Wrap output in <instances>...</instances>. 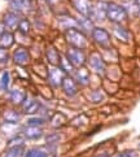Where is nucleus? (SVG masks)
Wrapping results in <instances>:
<instances>
[{
    "label": "nucleus",
    "instance_id": "2eb2a0df",
    "mask_svg": "<svg viewBox=\"0 0 140 157\" xmlns=\"http://www.w3.org/2000/svg\"><path fill=\"white\" fill-rule=\"evenodd\" d=\"M22 106H24V112L26 114H35L39 110V108H40V104L34 99H27L26 98L25 101L22 103Z\"/></svg>",
    "mask_w": 140,
    "mask_h": 157
},
{
    "label": "nucleus",
    "instance_id": "39448f33",
    "mask_svg": "<svg viewBox=\"0 0 140 157\" xmlns=\"http://www.w3.org/2000/svg\"><path fill=\"white\" fill-rule=\"evenodd\" d=\"M106 8H108V2L106 0H97L92 5L91 20L97 22H104L106 20Z\"/></svg>",
    "mask_w": 140,
    "mask_h": 157
},
{
    "label": "nucleus",
    "instance_id": "6ab92c4d",
    "mask_svg": "<svg viewBox=\"0 0 140 157\" xmlns=\"http://www.w3.org/2000/svg\"><path fill=\"white\" fill-rule=\"evenodd\" d=\"M9 99H10V101H12L13 104L22 105V103H24L25 99H26V95H25L24 91H21V90L14 88V90H12V91L9 92Z\"/></svg>",
    "mask_w": 140,
    "mask_h": 157
},
{
    "label": "nucleus",
    "instance_id": "7ed1b4c3",
    "mask_svg": "<svg viewBox=\"0 0 140 157\" xmlns=\"http://www.w3.org/2000/svg\"><path fill=\"white\" fill-rule=\"evenodd\" d=\"M66 59L73 64V66H78V68L85 66V64L87 63V56L83 52V49L75 48V47L68 48V51H66Z\"/></svg>",
    "mask_w": 140,
    "mask_h": 157
},
{
    "label": "nucleus",
    "instance_id": "4be33fe9",
    "mask_svg": "<svg viewBox=\"0 0 140 157\" xmlns=\"http://www.w3.org/2000/svg\"><path fill=\"white\" fill-rule=\"evenodd\" d=\"M4 120L8 123H17L21 120V114L16 110H7L4 113Z\"/></svg>",
    "mask_w": 140,
    "mask_h": 157
},
{
    "label": "nucleus",
    "instance_id": "c85d7f7f",
    "mask_svg": "<svg viewBox=\"0 0 140 157\" xmlns=\"http://www.w3.org/2000/svg\"><path fill=\"white\" fill-rule=\"evenodd\" d=\"M44 122H46V120H44L43 117H31V118L27 120V125L29 126H42Z\"/></svg>",
    "mask_w": 140,
    "mask_h": 157
},
{
    "label": "nucleus",
    "instance_id": "b1692460",
    "mask_svg": "<svg viewBox=\"0 0 140 157\" xmlns=\"http://www.w3.org/2000/svg\"><path fill=\"white\" fill-rule=\"evenodd\" d=\"M9 82H10V75H9V71H3L2 78H0V90L2 91H8L9 88Z\"/></svg>",
    "mask_w": 140,
    "mask_h": 157
},
{
    "label": "nucleus",
    "instance_id": "9d476101",
    "mask_svg": "<svg viewBox=\"0 0 140 157\" xmlns=\"http://www.w3.org/2000/svg\"><path fill=\"white\" fill-rule=\"evenodd\" d=\"M20 16L18 13L13 12V10H9L4 14V18H3V25L7 27L9 30H14L16 27H18V24H20Z\"/></svg>",
    "mask_w": 140,
    "mask_h": 157
},
{
    "label": "nucleus",
    "instance_id": "412c9836",
    "mask_svg": "<svg viewBox=\"0 0 140 157\" xmlns=\"http://www.w3.org/2000/svg\"><path fill=\"white\" fill-rule=\"evenodd\" d=\"M25 153V147L24 144L21 145H14L8 149V152L5 153V157H22Z\"/></svg>",
    "mask_w": 140,
    "mask_h": 157
},
{
    "label": "nucleus",
    "instance_id": "72a5a7b5",
    "mask_svg": "<svg viewBox=\"0 0 140 157\" xmlns=\"http://www.w3.org/2000/svg\"><path fill=\"white\" fill-rule=\"evenodd\" d=\"M134 2H135V4L138 5V7H139V5H140V0H134Z\"/></svg>",
    "mask_w": 140,
    "mask_h": 157
},
{
    "label": "nucleus",
    "instance_id": "f704fd0d",
    "mask_svg": "<svg viewBox=\"0 0 140 157\" xmlns=\"http://www.w3.org/2000/svg\"><path fill=\"white\" fill-rule=\"evenodd\" d=\"M48 3H55V2H57V0H47Z\"/></svg>",
    "mask_w": 140,
    "mask_h": 157
},
{
    "label": "nucleus",
    "instance_id": "bb28decb",
    "mask_svg": "<svg viewBox=\"0 0 140 157\" xmlns=\"http://www.w3.org/2000/svg\"><path fill=\"white\" fill-rule=\"evenodd\" d=\"M88 99L91 100L92 103H100L104 100V92L100 91V90H95V91L91 92V95L88 96Z\"/></svg>",
    "mask_w": 140,
    "mask_h": 157
},
{
    "label": "nucleus",
    "instance_id": "473e14b6",
    "mask_svg": "<svg viewBox=\"0 0 140 157\" xmlns=\"http://www.w3.org/2000/svg\"><path fill=\"white\" fill-rule=\"evenodd\" d=\"M117 157H136V153L134 151H125V152L119 153Z\"/></svg>",
    "mask_w": 140,
    "mask_h": 157
},
{
    "label": "nucleus",
    "instance_id": "9b49d317",
    "mask_svg": "<svg viewBox=\"0 0 140 157\" xmlns=\"http://www.w3.org/2000/svg\"><path fill=\"white\" fill-rule=\"evenodd\" d=\"M22 135H24V138L29 139V140H36L43 136V130L40 128V126H29L27 125L22 128Z\"/></svg>",
    "mask_w": 140,
    "mask_h": 157
},
{
    "label": "nucleus",
    "instance_id": "c756f323",
    "mask_svg": "<svg viewBox=\"0 0 140 157\" xmlns=\"http://www.w3.org/2000/svg\"><path fill=\"white\" fill-rule=\"evenodd\" d=\"M9 147H14V145H21L24 144V138L20 136V135H14L12 139L9 140Z\"/></svg>",
    "mask_w": 140,
    "mask_h": 157
},
{
    "label": "nucleus",
    "instance_id": "393cba45",
    "mask_svg": "<svg viewBox=\"0 0 140 157\" xmlns=\"http://www.w3.org/2000/svg\"><path fill=\"white\" fill-rule=\"evenodd\" d=\"M25 157H48L47 151H44L42 148H32L30 151H27Z\"/></svg>",
    "mask_w": 140,
    "mask_h": 157
},
{
    "label": "nucleus",
    "instance_id": "20e7f679",
    "mask_svg": "<svg viewBox=\"0 0 140 157\" xmlns=\"http://www.w3.org/2000/svg\"><path fill=\"white\" fill-rule=\"evenodd\" d=\"M91 35H92V39L97 46L103 47V48H108L110 46V34L108 33V30L104 29V27L95 26L93 30L91 31Z\"/></svg>",
    "mask_w": 140,
    "mask_h": 157
},
{
    "label": "nucleus",
    "instance_id": "cd10ccee",
    "mask_svg": "<svg viewBox=\"0 0 140 157\" xmlns=\"http://www.w3.org/2000/svg\"><path fill=\"white\" fill-rule=\"evenodd\" d=\"M60 65H61V69H62L64 73H66V74H70V73H73V70H74V66H73V64L68 59L60 60Z\"/></svg>",
    "mask_w": 140,
    "mask_h": 157
},
{
    "label": "nucleus",
    "instance_id": "423d86ee",
    "mask_svg": "<svg viewBox=\"0 0 140 157\" xmlns=\"http://www.w3.org/2000/svg\"><path fill=\"white\" fill-rule=\"evenodd\" d=\"M71 3L75 10L79 13V16H85V17L91 18L92 5H93L91 0H71Z\"/></svg>",
    "mask_w": 140,
    "mask_h": 157
},
{
    "label": "nucleus",
    "instance_id": "f03ea898",
    "mask_svg": "<svg viewBox=\"0 0 140 157\" xmlns=\"http://www.w3.org/2000/svg\"><path fill=\"white\" fill-rule=\"evenodd\" d=\"M65 36L68 43L70 44V47L81 48V49L87 47V38L79 29H75V27L74 29H68L65 31Z\"/></svg>",
    "mask_w": 140,
    "mask_h": 157
},
{
    "label": "nucleus",
    "instance_id": "6e6552de",
    "mask_svg": "<svg viewBox=\"0 0 140 157\" xmlns=\"http://www.w3.org/2000/svg\"><path fill=\"white\" fill-rule=\"evenodd\" d=\"M61 87H62L64 92L66 96L69 98H74L78 94V83L75 82V79H73L71 77H64L62 82H61Z\"/></svg>",
    "mask_w": 140,
    "mask_h": 157
},
{
    "label": "nucleus",
    "instance_id": "aec40b11",
    "mask_svg": "<svg viewBox=\"0 0 140 157\" xmlns=\"http://www.w3.org/2000/svg\"><path fill=\"white\" fill-rule=\"evenodd\" d=\"M47 59H48V61H49V63H51L53 66H57V65L60 64V60H61L60 53L56 51V48H53V47H49V48L47 49Z\"/></svg>",
    "mask_w": 140,
    "mask_h": 157
},
{
    "label": "nucleus",
    "instance_id": "7c9ffc66",
    "mask_svg": "<svg viewBox=\"0 0 140 157\" xmlns=\"http://www.w3.org/2000/svg\"><path fill=\"white\" fill-rule=\"evenodd\" d=\"M60 139H61V138H60L59 134H52V135L47 136V143H48V144H52V142H53V143H55V142L57 143Z\"/></svg>",
    "mask_w": 140,
    "mask_h": 157
},
{
    "label": "nucleus",
    "instance_id": "e433bc0d",
    "mask_svg": "<svg viewBox=\"0 0 140 157\" xmlns=\"http://www.w3.org/2000/svg\"><path fill=\"white\" fill-rule=\"evenodd\" d=\"M7 2H10V0H7Z\"/></svg>",
    "mask_w": 140,
    "mask_h": 157
},
{
    "label": "nucleus",
    "instance_id": "a211bd4d",
    "mask_svg": "<svg viewBox=\"0 0 140 157\" xmlns=\"http://www.w3.org/2000/svg\"><path fill=\"white\" fill-rule=\"evenodd\" d=\"M113 33L114 35L119 39L122 42H128L130 39V34H128V30L126 29L125 26H122L121 24H114L113 26Z\"/></svg>",
    "mask_w": 140,
    "mask_h": 157
},
{
    "label": "nucleus",
    "instance_id": "4468645a",
    "mask_svg": "<svg viewBox=\"0 0 140 157\" xmlns=\"http://www.w3.org/2000/svg\"><path fill=\"white\" fill-rule=\"evenodd\" d=\"M75 82L81 86H87L89 83V70L86 69L85 66H81L75 71Z\"/></svg>",
    "mask_w": 140,
    "mask_h": 157
},
{
    "label": "nucleus",
    "instance_id": "2f4dec72",
    "mask_svg": "<svg viewBox=\"0 0 140 157\" xmlns=\"http://www.w3.org/2000/svg\"><path fill=\"white\" fill-rule=\"evenodd\" d=\"M7 61H8V53L5 52L3 48H0V63L5 64Z\"/></svg>",
    "mask_w": 140,
    "mask_h": 157
},
{
    "label": "nucleus",
    "instance_id": "5701e85b",
    "mask_svg": "<svg viewBox=\"0 0 140 157\" xmlns=\"http://www.w3.org/2000/svg\"><path fill=\"white\" fill-rule=\"evenodd\" d=\"M59 22L60 25H65V29H74V27H77V20H74L73 17H70V16H65V17H60L59 18Z\"/></svg>",
    "mask_w": 140,
    "mask_h": 157
},
{
    "label": "nucleus",
    "instance_id": "4c0bfd02",
    "mask_svg": "<svg viewBox=\"0 0 140 157\" xmlns=\"http://www.w3.org/2000/svg\"><path fill=\"white\" fill-rule=\"evenodd\" d=\"M104 157H106V156H104Z\"/></svg>",
    "mask_w": 140,
    "mask_h": 157
},
{
    "label": "nucleus",
    "instance_id": "a878e982",
    "mask_svg": "<svg viewBox=\"0 0 140 157\" xmlns=\"http://www.w3.org/2000/svg\"><path fill=\"white\" fill-rule=\"evenodd\" d=\"M18 30L21 34H29V31H30V22L29 20H26V18H21L20 20V24H18Z\"/></svg>",
    "mask_w": 140,
    "mask_h": 157
},
{
    "label": "nucleus",
    "instance_id": "0eeeda50",
    "mask_svg": "<svg viewBox=\"0 0 140 157\" xmlns=\"http://www.w3.org/2000/svg\"><path fill=\"white\" fill-rule=\"evenodd\" d=\"M88 64H89V66H91V69L96 71L97 74H104L105 73L106 65H105V61L103 60V57L100 56V53L93 52V53L89 55Z\"/></svg>",
    "mask_w": 140,
    "mask_h": 157
},
{
    "label": "nucleus",
    "instance_id": "f3484780",
    "mask_svg": "<svg viewBox=\"0 0 140 157\" xmlns=\"http://www.w3.org/2000/svg\"><path fill=\"white\" fill-rule=\"evenodd\" d=\"M14 43V36L10 31H3L0 34V48L7 49L9 47H12Z\"/></svg>",
    "mask_w": 140,
    "mask_h": 157
},
{
    "label": "nucleus",
    "instance_id": "1a4fd4ad",
    "mask_svg": "<svg viewBox=\"0 0 140 157\" xmlns=\"http://www.w3.org/2000/svg\"><path fill=\"white\" fill-rule=\"evenodd\" d=\"M13 61L20 66H25L30 61V53L26 48L20 47L13 52Z\"/></svg>",
    "mask_w": 140,
    "mask_h": 157
},
{
    "label": "nucleus",
    "instance_id": "f257e3e1",
    "mask_svg": "<svg viewBox=\"0 0 140 157\" xmlns=\"http://www.w3.org/2000/svg\"><path fill=\"white\" fill-rule=\"evenodd\" d=\"M106 18L113 24H121V22L127 20V10L121 4L114 2H108V8H106Z\"/></svg>",
    "mask_w": 140,
    "mask_h": 157
},
{
    "label": "nucleus",
    "instance_id": "c9c22d12",
    "mask_svg": "<svg viewBox=\"0 0 140 157\" xmlns=\"http://www.w3.org/2000/svg\"><path fill=\"white\" fill-rule=\"evenodd\" d=\"M138 10H139V14H140V5H139V7H138Z\"/></svg>",
    "mask_w": 140,
    "mask_h": 157
},
{
    "label": "nucleus",
    "instance_id": "f8f14e48",
    "mask_svg": "<svg viewBox=\"0 0 140 157\" xmlns=\"http://www.w3.org/2000/svg\"><path fill=\"white\" fill-rule=\"evenodd\" d=\"M62 78H64V70L61 68L59 69L57 66H53V68L49 69V71H48V79H49V83H51L53 87L61 86Z\"/></svg>",
    "mask_w": 140,
    "mask_h": 157
},
{
    "label": "nucleus",
    "instance_id": "dca6fc26",
    "mask_svg": "<svg viewBox=\"0 0 140 157\" xmlns=\"http://www.w3.org/2000/svg\"><path fill=\"white\" fill-rule=\"evenodd\" d=\"M77 25L79 27V30L82 31H87V33H91L93 30V21L89 18V17H85V16H79L77 18Z\"/></svg>",
    "mask_w": 140,
    "mask_h": 157
},
{
    "label": "nucleus",
    "instance_id": "ddd939ff",
    "mask_svg": "<svg viewBox=\"0 0 140 157\" xmlns=\"http://www.w3.org/2000/svg\"><path fill=\"white\" fill-rule=\"evenodd\" d=\"M10 9L16 13L26 12L31 8V0H10Z\"/></svg>",
    "mask_w": 140,
    "mask_h": 157
}]
</instances>
